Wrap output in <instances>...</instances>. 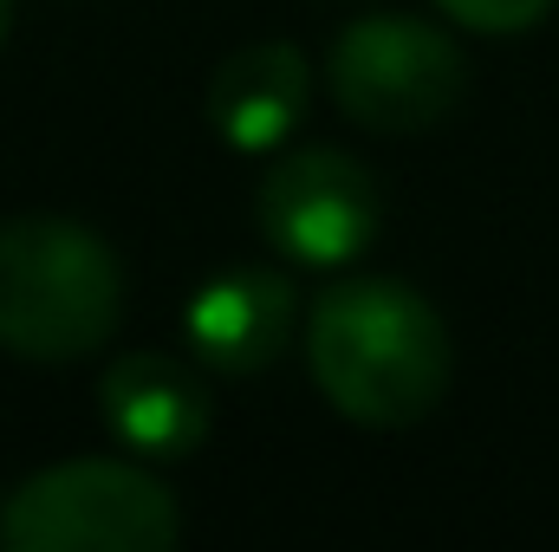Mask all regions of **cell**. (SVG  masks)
I'll return each instance as SVG.
<instances>
[{"label": "cell", "mask_w": 559, "mask_h": 552, "mask_svg": "<svg viewBox=\"0 0 559 552\" xmlns=\"http://www.w3.org/2000/svg\"><path fill=\"white\" fill-rule=\"evenodd\" d=\"M98 416L118 448L138 461H182L209 442V397L202 384L163 358V351H124L98 377Z\"/></svg>", "instance_id": "8"}, {"label": "cell", "mask_w": 559, "mask_h": 552, "mask_svg": "<svg viewBox=\"0 0 559 552\" xmlns=\"http://www.w3.org/2000/svg\"><path fill=\"white\" fill-rule=\"evenodd\" d=\"M124 319V267L105 235L66 215L0 221V351L26 364H79Z\"/></svg>", "instance_id": "2"}, {"label": "cell", "mask_w": 559, "mask_h": 552, "mask_svg": "<svg viewBox=\"0 0 559 552\" xmlns=\"http://www.w3.org/2000/svg\"><path fill=\"white\" fill-rule=\"evenodd\" d=\"M378 221H384L378 176L332 143L280 149L254 189V228L293 267H319V274L352 267L378 241Z\"/></svg>", "instance_id": "5"}, {"label": "cell", "mask_w": 559, "mask_h": 552, "mask_svg": "<svg viewBox=\"0 0 559 552\" xmlns=\"http://www.w3.org/2000/svg\"><path fill=\"white\" fill-rule=\"evenodd\" d=\"M312 384L345 422L411 429L449 397L455 345L442 312L404 279H338L306 312Z\"/></svg>", "instance_id": "1"}, {"label": "cell", "mask_w": 559, "mask_h": 552, "mask_svg": "<svg viewBox=\"0 0 559 552\" xmlns=\"http://www.w3.org/2000/svg\"><path fill=\"white\" fill-rule=\"evenodd\" d=\"M7 33H13V0H0V46H7Z\"/></svg>", "instance_id": "10"}, {"label": "cell", "mask_w": 559, "mask_h": 552, "mask_svg": "<svg viewBox=\"0 0 559 552\" xmlns=\"http://www.w3.org/2000/svg\"><path fill=\"white\" fill-rule=\"evenodd\" d=\"M325 85H332V105L358 131H371V137H417V131H436L462 105L468 59L436 20L371 13V20H352L332 39Z\"/></svg>", "instance_id": "4"}, {"label": "cell", "mask_w": 559, "mask_h": 552, "mask_svg": "<svg viewBox=\"0 0 559 552\" xmlns=\"http://www.w3.org/2000/svg\"><path fill=\"white\" fill-rule=\"evenodd\" d=\"M215 137L241 156H267L286 149L293 131L306 124L312 111V65L293 39H254V46H235L215 79H209V98H202Z\"/></svg>", "instance_id": "7"}, {"label": "cell", "mask_w": 559, "mask_h": 552, "mask_svg": "<svg viewBox=\"0 0 559 552\" xmlns=\"http://www.w3.org/2000/svg\"><path fill=\"white\" fill-rule=\"evenodd\" d=\"M299 325V292L274 267H228L202 279L182 305V338L189 351L222 371V377H254L286 358Z\"/></svg>", "instance_id": "6"}, {"label": "cell", "mask_w": 559, "mask_h": 552, "mask_svg": "<svg viewBox=\"0 0 559 552\" xmlns=\"http://www.w3.org/2000/svg\"><path fill=\"white\" fill-rule=\"evenodd\" d=\"M455 26H468V33H488V39H514V33H534L547 13H554V0H436Z\"/></svg>", "instance_id": "9"}, {"label": "cell", "mask_w": 559, "mask_h": 552, "mask_svg": "<svg viewBox=\"0 0 559 552\" xmlns=\"http://www.w3.org/2000/svg\"><path fill=\"white\" fill-rule=\"evenodd\" d=\"M176 540V494L143 461L118 455L39 468L0 507V547L13 552H169Z\"/></svg>", "instance_id": "3"}]
</instances>
